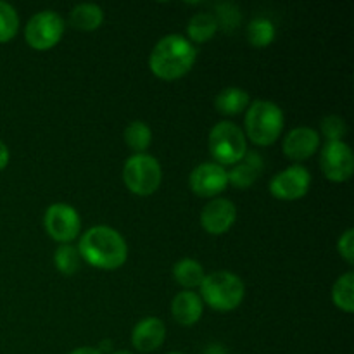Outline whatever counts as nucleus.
<instances>
[{"instance_id": "nucleus-1", "label": "nucleus", "mask_w": 354, "mask_h": 354, "mask_svg": "<svg viewBox=\"0 0 354 354\" xmlns=\"http://www.w3.org/2000/svg\"><path fill=\"white\" fill-rule=\"evenodd\" d=\"M80 258L100 270H116L124 265L128 248L120 232L111 227H93L82 235L78 244Z\"/></svg>"}, {"instance_id": "nucleus-2", "label": "nucleus", "mask_w": 354, "mask_h": 354, "mask_svg": "<svg viewBox=\"0 0 354 354\" xmlns=\"http://www.w3.org/2000/svg\"><path fill=\"white\" fill-rule=\"evenodd\" d=\"M197 50L192 41L182 35H168L156 44L149 66L152 73L161 80H176L192 69Z\"/></svg>"}, {"instance_id": "nucleus-3", "label": "nucleus", "mask_w": 354, "mask_h": 354, "mask_svg": "<svg viewBox=\"0 0 354 354\" xmlns=\"http://www.w3.org/2000/svg\"><path fill=\"white\" fill-rule=\"evenodd\" d=\"M283 113L270 100H256L245 114V133L256 145H272L282 135Z\"/></svg>"}, {"instance_id": "nucleus-4", "label": "nucleus", "mask_w": 354, "mask_h": 354, "mask_svg": "<svg viewBox=\"0 0 354 354\" xmlns=\"http://www.w3.org/2000/svg\"><path fill=\"white\" fill-rule=\"evenodd\" d=\"M199 287L204 303L216 311L235 310L245 294L244 282L230 272H214L206 275Z\"/></svg>"}, {"instance_id": "nucleus-5", "label": "nucleus", "mask_w": 354, "mask_h": 354, "mask_svg": "<svg viewBox=\"0 0 354 354\" xmlns=\"http://www.w3.org/2000/svg\"><path fill=\"white\" fill-rule=\"evenodd\" d=\"M209 151L216 159V165H237L248 154L244 131L230 121H221L209 133Z\"/></svg>"}, {"instance_id": "nucleus-6", "label": "nucleus", "mask_w": 354, "mask_h": 354, "mask_svg": "<svg viewBox=\"0 0 354 354\" xmlns=\"http://www.w3.org/2000/svg\"><path fill=\"white\" fill-rule=\"evenodd\" d=\"M123 180L137 196H151L161 185V165L149 154H133L124 162Z\"/></svg>"}, {"instance_id": "nucleus-7", "label": "nucleus", "mask_w": 354, "mask_h": 354, "mask_svg": "<svg viewBox=\"0 0 354 354\" xmlns=\"http://www.w3.org/2000/svg\"><path fill=\"white\" fill-rule=\"evenodd\" d=\"M64 35V21L54 10H41L35 14L26 24L24 37L30 47L37 50H47L54 45L59 44V40Z\"/></svg>"}, {"instance_id": "nucleus-8", "label": "nucleus", "mask_w": 354, "mask_h": 354, "mask_svg": "<svg viewBox=\"0 0 354 354\" xmlns=\"http://www.w3.org/2000/svg\"><path fill=\"white\" fill-rule=\"evenodd\" d=\"M44 225L47 234L54 241L61 242V244H68V242L75 241L80 234V227H82L78 211L64 203L52 204L45 211Z\"/></svg>"}, {"instance_id": "nucleus-9", "label": "nucleus", "mask_w": 354, "mask_h": 354, "mask_svg": "<svg viewBox=\"0 0 354 354\" xmlns=\"http://www.w3.org/2000/svg\"><path fill=\"white\" fill-rule=\"evenodd\" d=\"M320 166L324 175L330 182L342 183L351 178L354 171V156L346 142H327L320 156Z\"/></svg>"}, {"instance_id": "nucleus-10", "label": "nucleus", "mask_w": 354, "mask_h": 354, "mask_svg": "<svg viewBox=\"0 0 354 354\" xmlns=\"http://www.w3.org/2000/svg\"><path fill=\"white\" fill-rule=\"evenodd\" d=\"M311 185V175L304 166H290L270 182V192L282 201H296L308 194Z\"/></svg>"}, {"instance_id": "nucleus-11", "label": "nucleus", "mask_w": 354, "mask_h": 354, "mask_svg": "<svg viewBox=\"0 0 354 354\" xmlns=\"http://www.w3.org/2000/svg\"><path fill=\"white\" fill-rule=\"evenodd\" d=\"M190 189L199 197H214L228 185V173L216 162L199 165L190 175Z\"/></svg>"}, {"instance_id": "nucleus-12", "label": "nucleus", "mask_w": 354, "mask_h": 354, "mask_svg": "<svg viewBox=\"0 0 354 354\" xmlns=\"http://www.w3.org/2000/svg\"><path fill=\"white\" fill-rule=\"evenodd\" d=\"M237 218V209L232 201L223 199H214L209 204H206L201 213V225L207 234L221 235L232 228Z\"/></svg>"}, {"instance_id": "nucleus-13", "label": "nucleus", "mask_w": 354, "mask_h": 354, "mask_svg": "<svg viewBox=\"0 0 354 354\" xmlns=\"http://www.w3.org/2000/svg\"><path fill=\"white\" fill-rule=\"evenodd\" d=\"M318 145H320L318 131H315L313 128L299 127L287 133L286 140H283V152L287 158L294 159V161H303L317 152Z\"/></svg>"}, {"instance_id": "nucleus-14", "label": "nucleus", "mask_w": 354, "mask_h": 354, "mask_svg": "<svg viewBox=\"0 0 354 354\" xmlns=\"http://www.w3.org/2000/svg\"><path fill=\"white\" fill-rule=\"evenodd\" d=\"M166 337V327L159 318H144L138 322L137 327L131 332V342L135 349L140 353L156 351L159 346H162Z\"/></svg>"}, {"instance_id": "nucleus-15", "label": "nucleus", "mask_w": 354, "mask_h": 354, "mask_svg": "<svg viewBox=\"0 0 354 354\" xmlns=\"http://www.w3.org/2000/svg\"><path fill=\"white\" fill-rule=\"evenodd\" d=\"M171 313L180 325L189 327V325L197 324L199 318L203 317V299L192 290H183V292L176 294L173 299Z\"/></svg>"}, {"instance_id": "nucleus-16", "label": "nucleus", "mask_w": 354, "mask_h": 354, "mask_svg": "<svg viewBox=\"0 0 354 354\" xmlns=\"http://www.w3.org/2000/svg\"><path fill=\"white\" fill-rule=\"evenodd\" d=\"M263 171V158L256 152H248L228 173V183L245 189L256 182Z\"/></svg>"}, {"instance_id": "nucleus-17", "label": "nucleus", "mask_w": 354, "mask_h": 354, "mask_svg": "<svg viewBox=\"0 0 354 354\" xmlns=\"http://www.w3.org/2000/svg\"><path fill=\"white\" fill-rule=\"evenodd\" d=\"M69 21L76 30L93 31L102 24L104 12L95 3H78L76 7H73Z\"/></svg>"}, {"instance_id": "nucleus-18", "label": "nucleus", "mask_w": 354, "mask_h": 354, "mask_svg": "<svg viewBox=\"0 0 354 354\" xmlns=\"http://www.w3.org/2000/svg\"><path fill=\"white\" fill-rule=\"evenodd\" d=\"M249 104V93L244 92L241 88H225L223 92H220L214 99V107H216L218 113L225 114V116H234V114H241L242 111L248 107Z\"/></svg>"}, {"instance_id": "nucleus-19", "label": "nucleus", "mask_w": 354, "mask_h": 354, "mask_svg": "<svg viewBox=\"0 0 354 354\" xmlns=\"http://www.w3.org/2000/svg\"><path fill=\"white\" fill-rule=\"evenodd\" d=\"M173 277L176 282L185 289H194L199 287L204 280V268L199 261L192 258H183L173 266Z\"/></svg>"}, {"instance_id": "nucleus-20", "label": "nucleus", "mask_w": 354, "mask_h": 354, "mask_svg": "<svg viewBox=\"0 0 354 354\" xmlns=\"http://www.w3.org/2000/svg\"><path fill=\"white\" fill-rule=\"evenodd\" d=\"M189 37L192 41L197 44H206L211 38L214 37V33L218 31V17L213 16L209 12H201L192 16V19L189 21Z\"/></svg>"}, {"instance_id": "nucleus-21", "label": "nucleus", "mask_w": 354, "mask_h": 354, "mask_svg": "<svg viewBox=\"0 0 354 354\" xmlns=\"http://www.w3.org/2000/svg\"><path fill=\"white\" fill-rule=\"evenodd\" d=\"M354 273L348 272L337 279L332 289V299L337 308H341L346 313L354 311Z\"/></svg>"}, {"instance_id": "nucleus-22", "label": "nucleus", "mask_w": 354, "mask_h": 354, "mask_svg": "<svg viewBox=\"0 0 354 354\" xmlns=\"http://www.w3.org/2000/svg\"><path fill=\"white\" fill-rule=\"evenodd\" d=\"M124 142H127L131 151L144 154V151H147L152 142L151 128L144 121H133L124 130Z\"/></svg>"}, {"instance_id": "nucleus-23", "label": "nucleus", "mask_w": 354, "mask_h": 354, "mask_svg": "<svg viewBox=\"0 0 354 354\" xmlns=\"http://www.w3.org/2000/svg\"><path fill=\"white\" fill-rule=\"evenodd\" d=\"M248 38L254 47H266L275 38V26L266 17H256L248 26Z\"/></svg>"}, {"instance_id": "nucleus-24", "label": "nucleus", "mask_w": 354, "mask_h": 354, "mask_svg": "<svg viewBox=\"0 0 354 354\" xmlns=\"http://www.w3.org/2000/svg\"><path fill=\"white\" fill-rule=\"evenodd\" d=\"M55 266H57L59 272L62 275H75L80 268V252L78 248L69 244H62L61 248H57L54 254Z\"/></svg>"}, {"instance_id": "nucleus-25", "label": "nucleus", "mask_w": 354, "mask_h": 354, "mask_svg": "<svg viewBox=\"0 0 354 354\" xmlns=\"http://www.w3.org/2000/svg\"><path fill=\"white\" fill-rule=\"evenodd\" d=\"M19 30V17L16 9L7 2H0V44L12 40Z\"/></svg>"}, {"instance_id": "nucleus-26", "label": "nucleus", "mask_w": 354, "mask_h": 354, "mask_svg": "<svg viewBox=\"0 0 354 354\" xmlns=\"http://www.w3.org/2000/svg\"><path fill=\"white\" fill-rule=\"evenodd\" d=\"M346 121L339 116H327L322 120V133L328 138V142L341 140L346 135Z\"/></svg>"}, {"instance_id": "nucleus-27", "label": "nucleus", "mask_w": 354, "mask_h": 354, "mask_svg": "<svg viewBox=\"0 0 354 354\" xmlns=\"http://www.w3.org/2000/svg\"><path fill=\"white\" fill-rule=\"evenodd\" d=\"M337 249H339V254H341L349 265H353L354 263V230L353 228H349V230H346L344 234L341 235V239H339L337 242Z\"/></svg>"}, {"instance_id": "nucleus-28", "label": "nucleus", "mask_w": 354, "mask_h": 354, "mask_svg": "<svg viewBox=\"0 0 354 354\" xmlns=\"http://www.w3.org/2000/svg\"><path fill=\"white\" fill-rule=\"evenodd\" d=\"M7 162H9V149H7V145L0 140V171L6 168Z\"/></svg>"}, {"instance_id": "nucleus-29", "label": "nucleus", "mask_w": 354, "mask_h": 354, "mask_svg": "<svg viewBox=\"0 0 354 354\" xmlns=\"http://www.w3.org/2000/svg\"><path fill=\"white\" fill-rule=\"evenodd\" d=\"M69 354H102V353H100L99 349H93V348H78Z\"/></svg>"}, {"instance_id": "nucleus-30", "label": "nucleus", "mask_w": 354, "mask_h": 354, "mask_svg": "<svg viewBox=\"0 0 354 354\" xmlns=\"http://www.w3.org/2000/svg\"><path fill=\"white\" fill-rule=\"evenodd\" d=\"M113 354H131L130 351H116V353H113Z\"/></svg>"}, {"instance_id": "nucleus-31", "label": "nucleus", "mask_w": 354, "mask_h": 354, "mask_svg": "<svg viewBox=\"0 0 354 354\" xmlns=\"http://www.w3.org/2000/svg\"><path fill=\"white\" fill-rule=\"evenodd\" d=\"M169 354H183V353H169Z\"/></svg>"}]
</instances>
